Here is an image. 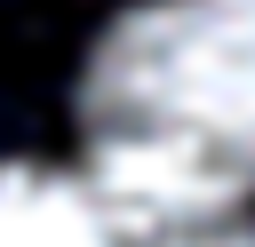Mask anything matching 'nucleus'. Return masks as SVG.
<instances>
[{
	"instance_id": "f257e3e1",
	"label": "nucleus",
	"mask_w": 255,
	"mask_h": 247,
	"mask_svg": "<svg viewBox=\"0 0 255 247\" xmlns=\"http://www.w3.org/2000/svg\"><path fill=\"white\" fill-rule=\"evenodd\" d=\"M96 191L120 215H231L255 191V0H151L80 80Z\"/></svg>"
},
{
	"instance_id": "7ed1b4c3",
	"label": "nucleus",
	"mask_w": 255,
	"mask_h": 247,
	"mask_svg": "<svg viewBox=\"0 0 255 247\" xmlns=\"http://www.w3.org/2000/svg\"><path fill=\"white\" fill-rule=\"evenodd\" d=\"M128 247H255L231 215H128Z\"/></svg>"
},
{
	"instance_id": "f03ea898",
	"label": "nucleus",
	"mask_w": 255,
	"mask_h": 247,
	"mask_svg": "<svg viewBox=\"0 0 255 247\" xmlns=\"http://www.w3.org/2000/svg\"><path fill=\"white\" fill-rule=\"evenodd\" d=\"M0 247H128V215L96 183L0 159Z\"/></svg>"
}]
</instances>
